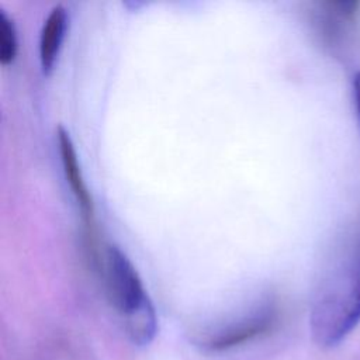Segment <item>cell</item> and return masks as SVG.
Masks as SVG:
<instances>
[{
  "label": "cell",
  "instance_id": "cell-1",
  "mask_svg": "<svg viewBox=\"0 0 360 360\" xmlns=\"http://www.w3.org/2000/svg\"><path fill=\"white\" fill-rule=\"evenodd\" d=\"M360 322V238L345 253L319 288L309 315L314 342L340 343Z\"/></svg>",
  "mask_w": 360,
  "mask_h": 360
},
{
  "label": "cell",
  "instance_id": "cell-2",
  "mask_svg": "<svg viewBox=\"0 0 360 360\" xmlns=\"http://www.w3.org/2000/svg\"><path fill=\"white\" fill-rule=\"evenodd\" d=\"M105 297L120 315L127 333L136 345H148L156 333V314L139 274L128 256L114 243L97 260Z\"/></svg>",
  "mask_w": 360,
  "mask_h": 360
},
{
  "label": "cell",
  "instance_id": "cell-3",
  "mask_svg": "<svg viewBox=\"0 0 360 360\" xmlns=\"http://www.w3.org/2000/svg\"><path fill=\"white\" fill-rule=\"evenodd\" d=\"M277 316L274 301L266 300L236 318L200 332L195 342L205 352L229 350L271 330Z\"/></svg>",
  "mask_w": 360,
  "mask_h": 360
},
{
  "label": "cell",
  "instance_id": "cell-4",
  "mask_svg": "<svg viewBox=\"0 0 360 360\" xmlns=\"http://www.w3.org/2000/svg\"><path fill=\"white\" fill-rule=\"evenodd\" d=\"M56 138H58V148H59L60 162H62L66 181L69 183V187L79 204L86 226H89L93 218V200L84 183V177L80 170L75 145L72 142L69 132L62 125H58L56 128Z\"/></svg>",
  "mask_w": 360,
  "mask_h": 360
},
{
  "label": "cell",
  "instance_id": "cell-5",
  "mask_svg": "<svg viewBox=\"0 0 360 360\" xmlns=\"http://www.w3.org/2000/svg\"><path fill=\"white\" fill-rule=\"evenodd\" d=\"M68 27V11L62 4L51 8L39 34V60L44 73L53 69Z\"/></svg>",
  "mask_w": 360,
  "mask_h": 360
},
{
  "label": "cell",
  "instance_id": "cell-6",
  "mask_svg": "<svg viewBox=\"0 0 360 360\" xmlns=\"http://www.w3.org/2000/svg\"><path fill=\"white\" fill-rule=\"evenodd\" d=\"M18 51L17 28L13 18L0 7V63L10 65Z\"/></svg>",
  "mask_w": 360,
  "mask_h": 360
},
{
  "label": "cell",
  "instance_id": "cell-7",
  "mask_svg": "<svg viewBox=\"0 0 360 360\" xmlns=\"http://www.w3.org/2000/svg\"><path fill=\"white\" fill-rule=\"evenodd\" d=\"M353 100H354V105H356V111L360 122V72H357L353 77Z\"/></svg>",
  "mask_w": 360,
  "mask_h": 360
}]
</instances>
